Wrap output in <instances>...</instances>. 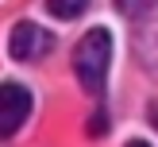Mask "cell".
I'll return each instance as SVG.
<instances>
[{"instance_id": "obj_3", "label": "cell", "mask_w": 158, "mask_h": 147, "mask_svg": "<svg viewBox=\"0 0 158 147\" xmlns=\"http://www.w3.org/2000/svg\"><path fill=\"white\" fill-rule=\"evenodd\" d=\"M50 46H54V35H50L46 27H39V23H31V19H19V23L12 27V35H8V54L19 58V62L43 58Z\"/></svg>"}, {"instance_id": "obj_4", "label": "cell", "mask_w": 158, "mask_h": 147, "mask_svg": "<svg viewBox=\"0 0 158 147\" xmlns=\"http://www.w3.org/2000/svg\"><path fill=\"white\" fill-rule=\"evenodd\" d=\"M27 116H31V93L19 81H4L0 85V139L15 136Z\"/></svg>"}, {"instance_id": "obj_6", "label": "cell", "mask_w": 158, "mask_h": 147, "mask_svg": "<svg viewBox=\"0 0 158 147\" xmlns=\"http://www.w3.org/2000/svg\"><path fill=\"white\" fill-rule=\"evenodd\" d=\"M127 147H151V143H143V139H131V143Z\"/></svg>"}, {"instance_id": "obj_1", "label": "cell", "mask_w": 158, "mask_h": 147, "mask_svg": "<svg viewBox=\"0 0 158 147\" xmlns=\"http://www.w3.org/2000/svg\"><path fill=\"white\" fill-rule=\"evenodd\" d=\"M108 66H112V35L104 27H89L81 35V43L73 46V74H77V81L89 93H100L104 89V77H108Z\"/></svg>"}, {"instance_id": "obj_2", "label": "cell", "mask_w": 158, "mask_h": 147, "mask_svg": "<svg viewBox=\"0 0 158 147\" xmlns=\"http://www.w3.org/2000/svg\"><path fill=\"white\" fill-rule=\"evenodd\" d=\"M131 43H135V58L147 74L158 77V0H143L135 12V27H131Z\"/></svg>"}, {"instance_id": "obj_5", "label": "cell", "mask_w": 158, "mask_h": 147, "mask_svg": "<svg viewBox=\"0 0 158 147\" xmlns=\"http://www.w3.org/2000/svg\"><path fill=\"white\" fill-rule=\"evenodd\" d=\"M46 8H50V15H58V19H77V15L89 8V0H46Z\"/></svg>"}]
</instances>
